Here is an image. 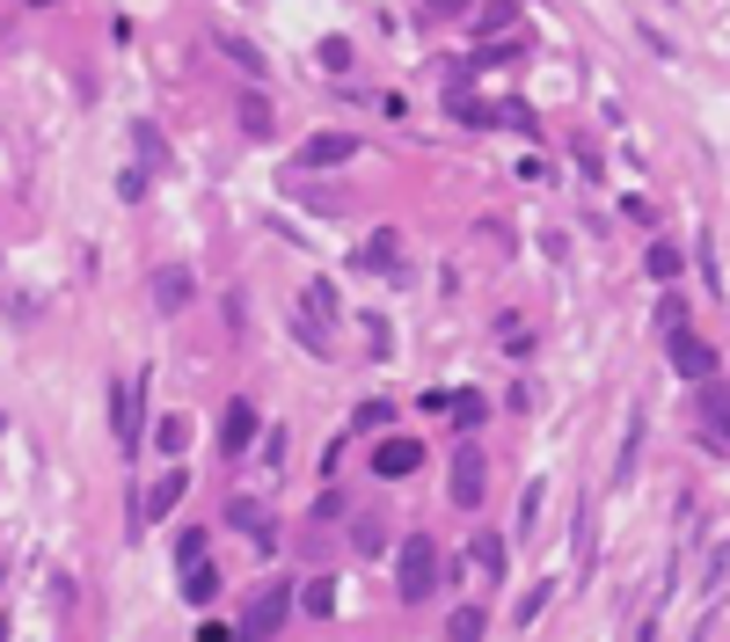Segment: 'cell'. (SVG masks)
I'll return each mask as SVG.
<instances>
[{"instance_id": "cell-17", "label": "cell", "mask_w": 730, "mask_h": 642, "mask_svg": "<svg viewBox=\"0 0 730 642\" xmlns=\"http://www.w3.org/2000/svg\"><path fill=\"white\" fill-rule=\"evenodd\" d=\"M322 322H336V285H329V278H314V285H307V329L322 336Z\"/></svg>"}, {"instance_id": "cell-15", "label": "cell", "mask_w": 730, "mask_h": 642, "mask_svg": "<svg viewBox=\"0 0 730 642\" xmlns=\"http://www.w3.org/2000/svg\"><path fill=\"white\" fill-rule=\"evenodd\" d=\"M446 409H453V424H460V438H475V431H483V417H489V401H483V395H468V387H460Z\"/></svg>"}, {"instance_id": "cell-25", "label": "cell", "mask_w": 730, "mask_h": 642, "mask_svg": "<svg viewBox=\"0 0 730 642\" xmlns=\"http://www.w3.org/2000/svg\"><path fill=\"white\" fill-rule=\"evenodd\" d=\"M351 540H358V556H381V548H387L381 519H358V526H351Z\"/></svg>"}, {"instance_id": "cell-23", "label": "cell", "mask_w": 730, "mask_h": 642, "mask_svg": "<svg viewBox=\"0 0 730 642\" xmlns=\"http://www.w3.org/2000/svg\"><path fill=\"white\" fill-rule=\"evenodd\" d=\"M679 271H687V263H679V248H672V242H658V248H650V278H665V285H672Z\"/></svg>"}, {"instance_id": "cell-32", "label": "cell", "mask_w": 730, "mask_h": 642, "mask_svg": "<svg viewBox=\"0 0 730 642\" xmlns=\"http://www.w3.org/2000/svg\"><path fill=\"white\" fill-rule=\"evenodd\" d=\"M197 642H234V635H226L220 621H205V628H197Z\"/></svg>"}, {"instance_id": "cell-2", "label": "cell", "mask_w": 730, "mask_h": 642, "mask_svg": "<svg viewBox=\"0 0 730 642\" xmlns=\"http://www.w3.org/2000/svg\"><path fill=\"white\" fill-rule=\"evenodd\" d=\"M446 497L460 503V511H483V497H489V452H483V438H460V446H453Z\"/></svg>"}, {"instance_id": "cell-28", "label": "cell", "mask_w": 730, "mask_h": 642, "mask_svg": "<svg viewBox=\"0 0 730 642\" xmlns=\"http://www.w3.org/2000/svg\"><path fill=\"white\" fill-rule=\"evenodd\" d=\"M132 146H140L146 161H169V154H161V132H154V124H132Z\"/></svg>"}, {"instance_id": "cell-30", "label": "cell", "mask_w": 730, "mask_h": 642, "mask_svg": "<svg viewBox=\"0 0 730 642\" xmlns=\"http://www.w3.org/2000/svg\"><path fill=\"white\" fill-rule=\"evenodd\" d=\"M322 67H329V73L351 67V44H344V37H329V44H322Z\"/></svg>"}, {"instance_id": "cell-19", "label": "cell", "mask_w": 730, "mask_h": 642, "mask_svg": "<svg viewBox=\"0 0 730 642\" xmlns=\"http://www.w3.org/2000/svg\"><path fill=\"white\" fill-rule=\"evenodd\" d=\"M446 635H453V642H483V635H489V613H483V607H453Z\"/></svg>"}, {"instance_id": "cell-12", "label": "cell", "mask_w": 730, "mask_h": 642, "mask_svg": "<svg viewBox=\"0 0 730 642\" xmlns=\"http://www.w3.org/2000/svg\"><path fill=\"white\" fill-rule=\"evenodd\" d=\"M234 118H242V132L249 140H271V95H263V88H242V103H234Z\"/></svg>"}, {"instance_id": "cell-18", "label": "cell", "mask_w": 730, "mask_h": 642, "mask_svg": "<svg viewBox=\"0 0 730 642\" xmlns=\"http://www.w3.org/2000/svg\"><path fill=\"white\" fill-rule=\"evenodd\" d=\"M212 591H220V570H212V562H191V570H183V599H191V607H212Z\"/></svg>"}, {"instance_id": "cell-20", "label": "cell", "mask_w": 730, "mask_h": 642, "mask_svg": "<svg viewBox=\"0 0 730 642\" xmlns=\"http://www.w3.org/2000/svg\"><path fill=\"white\" fill-rule=\"evenodd\" d=\"M183 489H191V482H183V468H169V475L154 482V497H146V511H154V519H161V511H175V503H183Z\"/></svg>"}, {"instance_id": "cell-22", "label": "cell", "mask_w": 730, "mask_h": 642, "mask_svg": "<svg viewBox=\"0 0 730 642\" xmlns=\"http://www.w3.org/2000/svg\"><path fill=\"white\" fill-rule=\"evenodd\" d=\"M226 519H234V526H242V533H256L263 548H271V526H263V511H256V503H249V497L234 503V511H226Z\"/></svg>"}, {"instance_id": "cell-13", "label": "cell", "mask_w": 730, "mask_h": 642, "mask_svg": "<svg viewBox=\"0 0 730 642\" xmlns=\"http://www.w3.org/2000/svg\"><path fill=\"white\" fill-rule=\"evenodd\" d=\"M154 299H161V314H183V307H191V271L169 263V271L154 278Z\"/></svg>"}, {"instance_id": "cell-3", "label": "cell", "mask_w": 730, "mask_h": 642, "mask_svg": "<svg viewBox=\"0 0 730 642\" xmlns=\"http://www.w3.org/2000/svg\"><path fill=\"white\" fill-rule=\"evenodd\" d=\"M694 409H701V446H709V452H730V380L694 387Z\"/></svg>"}, {"instance_id": "cell-24", "label": "cell", "mask_w": 730, "mask_h": 642, "mask_svg": "<svg viewBox=\"0 0 730 642\" xmlns=\"http://www.w3.org/2000/svg\"><path fill=\"white\" fill-rule=\"evenodd\" d=\"M154 446H161V452H183V446H191V424H183V417H161Z\"/></svg>"}, {"instance_id": "cell-9", "label": "cell", "mask_w": 730, "mask_h": 642, "mask_svg": "<svg viewBox=\"0 0 730 642\" xmlns=\"http://www.w3.org/2000/svg\"><path fill=\"white\" fill-rule=\"evenodd\" d=\"M351 154H358V140H351V132H314V140L300 146V169H344Z\"/></svg>"}, {"instance_id": "cell-6", "label": "cell", "mask_w": 730, "mask_h": 642, "mask_svg": "<svg viewBox=\"0 0 730 642\" xmlns=\"http://www.w3.org/2000/svg\"><path fill=\"white\" fill-rule=\"evenodd\" d=\"M417 468H424L417 438H381V446H373V475H381V482H402V475H417Z\"/></svg>"}, {"instance_id": "cell-21", "label": "cell", "mask_w": 730, "mask_h": 642, "mask_svg": "<svg viewBox=\"0 0 730 642\" xmlns=\"http://www.w3.org/2000/svg\"><path fill=\"white\" fill-rule=\"evenodd\" d=\"M468 556H475V570H483V577H497V570H505V540H497V533H475Z\"/></svg>"}, {"instance_id": "cell-29", "label": "cell", "mask_w": 730, "mask_h": 642, "mask_svg": "<svg viewBox=\"0 0 730 642\" xmlns=\"http://www.w3.org/2000/svg\"><path fill=\"white\" fill-rule=\"evenodd\" d=\"M658 322H665V336H679V329H687V307H679V293H665V307H658Z\"/></svg>"}, {"instance_id": "cell-10", "label": "cell", "mask_w": 730, "mask_h": 642, "mask_svg": "<svg viewBox=\"0 0 730 642\" xmlns=\"http://www.w3.org/2000/svg\"><path fill=\"white\" fill-rule=\"evenodd\" d=\"M358 263L373 271V278H387V271L402 278V242H395V226H373V234H365V248H358Z\"/></svg>"}, {"instance_id": "cell-7", "label": "cell", "mask_w": 730, "mask_h": 642, "mask_svg": "<svg viewBox=\"0 0 730 642\" xmlns=\"http://www.w3.org/2000/svg\"><path fill=\"white\" fill-rule=\"evenodd\" d=\"M212 44H220V59H234L249 81H271V52H263L256 37H242V30H212Z\"/></svg>"}, {"instance_id": "cell-27", "label": "cell", "mask_w": 730, "mask_h": 642, "mask_svg": "<svg viewBox=\"0 0 730 642\" xmlns=\"http://www.w3.org/2000/svg\"><path fill=\"white\" fill-rule=\"evenodd\" d=\"M381 424H395V409L387 401H358V431H381Z\"/></svg>"}, {"instance_id": "cell-11", "label": "cell", "mask_w": 730, "mask_h": 642, "mask_svg": "<svg viewBox=\"0 0 730 642\" xmlns=\"http://www.w3.org/2000/svg\"><path fill=\"white\" fill-rule=\"evenodd\" d=\"M256 446V409L249 401H226V417H220V452L234 460V452H249Z\"/></svg>"}, {"instance_id": "cell-31", "label": "cell", "mask_w": 730, "mask_h": 642, "mask_svg": "<svg viewBox=\"0 0 730 642\" xmlns=\"http://www.w3.org/2000/svg\"><path fill=\"white\" fill-rule=\"evenodd\" d=\"M175 556H183V570H191V562H205V533H183V540H175Z\"/></svg>"}, {"instance_id": "cell-26", "label": "cell", "mask_w": 730, "mask_h": 642, "mask_svg": "<svg viewBox=\"0 0 730 642\" xmlns=\"http://www.w3.org/2000/svg\"><path fill=\"white\" fill-rule=\"evenodd\" d=\"M548 599H556V584H534V591L519 599V613H511V621H540V607H548Z\"/></svg>"}, {"instance_id": "cell-14", "label": "cell", "mask_w": 730, "mask_h": 642, "mask_svg": "<svg viewBox=\"0 0 730 642\" xmlns=\"http://www.w3.org/2000/svg\"><path fill=\"white\" fill-rule=\"evenodd\" d=\"M300 613H314V621H336V577H314V584L300 591Z\"/></svg>"}, {"instance_id": "cell-16", "label": "cell", "mask_w": 730, "mask_h": 642, "mask_svg": "<svg viewBox=\"0 0 730 642\" xmlns=\"http://www.w3.org/2000/svg\"><path fill=\"white\" fill-rule=\"evenodd\" d=\"M446 110H453V118H460V124H497V110H489V103H475V95H468V88H460V81L446 88Z\"/></svg>"}, {"instance_id": "cell-33", "label": "cell", "mask_w": 730, "mask_h": 642, "mask_svg": "<svg viewBox=\"0 0 730 642\" xmlns=\"http://www.w3.org/2000/svg\"><path fill=\"white\" fill-rule=\"evenodd\" d=\"M0 642H8V621H0Z\"/></svg>"}, {"instance_id": "cell-4", "label": "cell", "mask_w": 730, "mask_h": 642, "mask_svg": "<svg viewBox=\"0 0 730 642\" xmlns=\"http://www.w3.org/2000/svg\"><path fill=\"white\" fill-rule=\"evenodd\" d=\"M665 350H672V365H679V380H694V387H709V380H723L716 373V350L701 344L694 329H679V336H665Z\"/></svg>"}, {"instance_id": "cell-1", "label": "cell", "mask_w": 730, "mask_h": 642, "mask_svg": "<svg viewBox=\"0 0 730 642\" xmlns=\"http://www.w3.org/2000/svg\"><path fill=\"white\" fill-rule=\"evenodd\" d=\"M438 570H446V556H438V540H424V533H409L395 548V591H402V607H424L438 591Z\"/></svg>"}, {"instance_id": "cell-8", "label": "cell", "mask_w": 730, "mask_h": 642, "mask_svg": "<svg viewBox=\"0 0 730 642\" xmlns=\"http://www.w3.org/2000/svg\"><path fill=\"white\" fill-rule=\"evenodd\" d=\"M285 613H293V591L285 584H271V591H256V607H249V621H242V635L249 642H271V628L285 621Z\"/></svg>"}, {"instance_id": "cell-5", "label": "cell", "mask_w": 730, "mask_h": 642, "mask_svg": "<svg viewBox=\"0 0 730 642\" xmlns=\"http://www.w3.org/2000/svg\"><path fill=\"white\" fill-rule=\"evenodd\" d=\"M110 424H118V452H140V380L110 387Z\"/></svg>"}]
</instances>
